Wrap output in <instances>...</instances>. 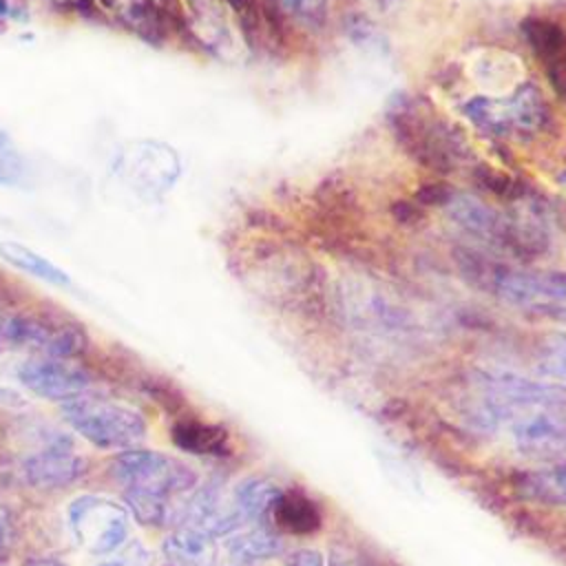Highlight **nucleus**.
Segmentation results:
<instances>
[{"instance_id":"1","label":"nucleus","mask_w":566,"mask_h":566,"mask_svg":"<svg viewBox=\"0 0 566 566\" xmlns=\"http://www.w3.org/2000/svg\"><path fill=\"white\" fill-rule=\"evenodd\" d=\"M478 387L484 422L504 429L522 455L551 460L566 453V385L480 371Z\"/></svg>"},{"instance_id":"2","label":"nucleus","mask_w":566,"mask_h":566,"mask_svg":"<svg viewBox=\"0 0 566 566\" xmlns=\"http://www.w3.org/2000/svg\"><path fill=\"white\" fill-rule=\"evenodd\" d=\"M398 144L422 168L449 175L467 157V146L422 97H400L387 113Z\"/></svg>"},{"instance_id":"3","label":"nucleus","mask_w":566,"mask_h":566,"mask_svg":"<svg viewBox=\"0 0 566 566\" xmlns=\"http://www.w3.org/2000/svg\"><path fill=\"white\" fill-rule=\"evenodd\" d=\"M469 122L502 139L526 142L542 133L551 119V108L533 84L517 86L513 93L502 97H471L462 106Z\"/></svg>"},{"instance_id":"4","label":"nucleus","mask_w":566,"mask_h":566,"mask_svg":"<svg viewBox=\"0 0 566 566\" xmlns=\"http://www.w3.org/2000/svg\"><path fill=\"white\" fill-rule=\"evenodd\" d=\"M66 424L99 449H128L144 440L146 420L117 402L97 396H77L62 405Z\"/></svg>"},{"instance_id":"5","label":"nucleus","mask_w":566,"mask_h":566,"mask_svg":"<svg viewBox=\"0 0 566 566\" xmlns=\"http://www.w3.org/2000/svg\"><path fill=\"white\" fill-rule=\"evenodd\" d=\"M113 473L126 491V497H150L172 502L175 495L186 493L195 486L197 473L172 455L128 449L117 455Z\"/></svg>"},{"instance_id":"6","label":"nucleus","mask_w":566,"mask_h":566,"mask_svg":"<svg viewBox=\"0 0 566 566\" xmlns=\"http://www.w3.org/2000/svg\"><path fill=\"white\" fill-rule=\"evenodd\" d=\"M69 531L91 555L117 551L128 535V511L115 500L102 495H80L66 509Z\"/></svg>"},{"instance_id":"7","label":"nucleus","mask_w":566,"mask_h":566,"mask_svg":"<svg viewBox=\"0 0 566 566\" xmlns=\"http://www.w3.org/2000/svg\"><path fill=\"white\" fill-rule=\"evenodd\" d=\"M493 290L504 303L522 312L566 323V274L562 272H497Z\"/></svg>"},{"instance_id":"8","label":"nucleus","mask_w":566,"mask_h":566,"mask_svg":"<svg viewBox=\"0 0 566 566\" xmlns=\"http://www.w3.org/2000/svg\"><path fill=\"white\" fill-rule=\"evenodd\" d=\"M22 387L46 400H71L86 391L88 376L71 358L35 354L22 360L15 369Z\"/></svg>"},{"instance_id":"9","label":"nucleus","mask_w":566,"mask_h":566,"mask_svg":"<svg viewBox=\"0 0 566 566\" xmlns=\"http://www.w3.org/2000/svg\"><path fill=\"white\" fill-rule=\"evenodd\" d=\"M7 343L33 349L35 354L71 358L84 349V334L69 325L33 316H9Z\"/></svg>"},{"instance_id":"10","label":"nucleus","mask_w":566,"mask_h":566,"mask_svg":"<svg viewBox=\"0 0 566 566\" xmlns=\"http://www.w3.org/2000/svg\"><path fill=\"white\" fill-rule=\"evenodd\" d=\"M82 471H84L82 455L64 438L51 440L49 444L31 453L22 464L24 480L38 489L71 484L82 475Z\"/></svg>"},{"instance_id":"11","label":"nucleus","mask_w":566,"mask_h":566,"mask_svg":"<svg viewBox=\"0 0 566 566\" xmlns=\"http://www.w3.org/2000/svg\"><path fill=\"white\" fill-rule=\"evenodd\" d=\"M106 15L137 38L159 44L170 31V15L159 0H99Z\"/></svg>"},{"instance_id":"12","label":"nucleus","mask_w":566,"mask_h":566,"mask_svg":"<svg viewBox=\"0 0 566 566\" xmlns=\"http://www.w3.org/2000/svg\"><path fill=\"white\" fill-rule=\"evenodd\" d=\"M444 210L469 234L484 239L500 248L504 245V237H506V214L504 212H497L491 206H486L484 201L462 195V192H453V197L449 199Z\"/></svg>"},{"instance_id":"13","label":"nucleus","mask_w":566,"mask_h":566,"mask_svg":"<svg viewBox=\"0 0 566 566\" xmlns=\"http://www.w3.org/2000/svg\"><path fill=\"white\" fill-rule=\"evenodd\" d=\"M268 517L279 531H287L294 535H310L323 524L318 506L296 491H283L270 509Z\"/></svg>"},{"instance_id":"14","label":"nucleus","mask_w":566,"mask_h":566,"mask_svg":"<svg viewBox=\"0 0 566 566\" xmlns=\"http://www.w3.org/2000/svg\"><path fill=\"white\" fill-rule=\"evenodd\" d=\"M212 535L195 526H181L164 542V557L170 566H212Z\"/></svg>"},{"instance_id":"15","label":"nucleus","mask_w":566,"mask_h":566,"mask_svg":"<svg viewBox=\"0 0 566 566\" xmlns=\"http://www.w3.org/2000/svg\"><path fill=\"white\" fill-rule=\"evenodd\" d=\"M0 259L7 261L11 268H15L33 279H40L49 285H57V287L71 285V276L60 265H55L53 261H49L46 256H42L40 252L31 250L24 243H18L11 239H0Z\"/></svg>"},{"instance_id":"16","label":"nucleus","mask_w":566,"mask_h":566,"mask_svg":"<svg viewBox=\"0 0 566 566\" xmlns=\"http://www.w3.org/2000/svg\"><path fill=\"white\" fill-rule=\"evenodd\" d=\"M520 31L533 55L544 64L566 51V31L551 18L528 15L520 22Z\"/></svg>"},{"instance_id":"17","label":"nucleus","mask_w":566,"mask_h":566,"mask_svg":"<svg viewBox=\"0 0 566 566\" xmlns=\"http://www.w3.org/2000/svg\"><path fill=\"white\" fill-rule=\"evenodd\" d=\"M281 548H283L281 537L268 528L234 531L228 539V553L241 564L270 559V557L279 555Z\"/></svg>"},{"instance_id":"18","label":"nucleus","mask_w":566,"mask_h":566,"mask_svg":"<svg viewBox=\"0 0 566 566\" xmlns=\"http://www.w3.org/2000/svg\"><path fill=\"white\" fill-rule=\"evenodd\" d=\"M281 493L283 491L274 482H270L265 478H250L237 486L234 506L239 509V513L243 517L265 520Z\"/></svg>"},{"instance_id":"19","label":"nucleus","mask_w":566,"mask_h":566,"mask_svg":"<svg viewBox=\"0 0 566 566\" xmlns=\"http://www.w3.org/2000/svg\"><path fill=\"white\" fill-rule=\"evenodd\" d=\"M535 367L553 382L566 385V334H551L539 343Z\"/></svg>"},{"instance_id":"20","label":"nucleus","mask_w":566,"mask_h":566,"mask_svg":"<svg viewBox=\"0 0 566 566\" xmlns=\"http://www.w3.org/2000/svg\"><path fill=\"white\" fill-rule=\"evenodd\" d=\"M179 444L195 453H219L226 444V433L219 427L206 424V422H188L179 427V433H175Z\"/></svg>"},{"instance_id":"21","label":"nucleus","mask_w":566,"mask_h":566,"mask_svg":"<svg viewBox=\"0 0 566 566\" xmlns=\"http://www.w3.org/2000/svg\"><path fill=\"white\" fill-rule=\"evenodd\" d=\"M27 164L11 139L0 133V186H15L24 179Z\"/></svg>"},{"instance_id":"22","label":"nucleus","mask_w":566,"mask_h":566,"mask_svg":"<svg viewBox=\"0 0 566 566\" xmlns=\"http://www.w3.org/2000/svg\"><path fill=\"white\" fill-rule=\"evenodd\" d=\"M279 9L287 11L290 15H294L296 20L305 22V24H323L327 18V7L329 0H272Z\"/></svg>"},{"instance_id":"23","label":"nucleus","mask_w":566,"mask_h":566,"mask_svg":"<svg viewBox=\"0 0 566 566\" xmlns=\"http://www.w3.org/2000/svg\"><path fill=\"white\" fill-rule=\"evenodd\" d=\"M475 181L480 184V188L493 192L495 197L513 199V197L520 192V186H515V181H513L509 175L497 172V170H493L491 166H480V168H475Z\"/></svg>"},{"instance_id":"24","label":"nucleus","mask_w":566,"mask_h":566,"mask_svg":"<svg viewBox=\"0 0 566 566\" xmlns=\"http://www.w3.org/2000/svg\"><path fill=\"white\" fill-rule=\"evenodd\" d=\"M453 197V190L449 188V184L444 181H427L422 184L416 192H413V201L420 208H444L449 203V199Z\"/></svg>"},{"instance_id":"25","label":"nucleus","mask_w":566,"mask_h":566,"mask_svg":"<svg viewBox=\"0 0 566 566\" xmlns=\"http://www.w3.org/2000/svg\"><path fill=\"white\" fill-rule=\"evenodd\" d=\"M99 566H153V557L144 544L130 542L128 546L119 548V553H115Z\"/></svg>"},{"instance_id":"26","label":"nucleus","mask_w":566,"mask_h":566,"mask_svg":"<svg viewBox=\"0 0 566 566\" xmlns=\"http://www.w3.org/2000/svg\"><path fill=\"white\" fill-rule=\"evenodd\" d=\"M15 522H13V513L0 502V566L9 562L13 546H15Z\"/></svg>"},{"instance_id":"27","label":"nucleus","mask_w":566,"mask_h":566,"mask_svg":"<svg viewBox=\"0 0 566 566\" xmlns=\"http://www.w3.org/2000/svg\"><path fill=\"white\" fill-rule=\"evenodd\" d=\"M544 66H546V75H548L551 86L566 102V51L559 53L555 60L546 62Z\"/></svg>"},{"instance_id":"28","label":"nucleus","mask_w":566,"mask_h":566,"mask_svg":"<svg viewBox=\"0 0 566 566\" xmlns=\"http://www.w3.org/2000/svg\"><path fill=\"white\" fill-rule=\"evenodd\" d=\"M285 566H325V557L316 548H301L287 557Z\"/></svg>"},{"instance_id":"29","label":"nucleus","mask_w":566,"mask_h":566,"mask_svg":"<svg viewBox=\"0 0 566 566\" xmlns=\"http://www.w3.org/2000/svg\"><path fill=\"white\" fill-rule=\"evenodd\" d=\"M548 482H551V486L555 489V493H557L562 500H566V464H562V467H557L555 471H551Z\"/></svg>"},{"instance_id":"30","label":"nucleus","mask_w":566,"mask_h":566,"mask_svg":"<svg viewBox=\"0 0 566 566\" xmlns=\"http://www.w3.org/2000/svg\"><path fill=\"white\" fill-rule=\"evenodd\" d=\"M51 7H57V9H80L82 4L91 2V0H46Z\"/></svg>"},{"instance_id":"31","label":"nucleus","mask_w":566,"mask_h":566,"mask_svg":"<svg viewBox=\"0 0 566 566\" xmlns=\"http://www.w3.org/2000/svg\"><path fill=\"white\" fill-rule=\"evenodd\" d=\"M7 321H9V316H4L0 312V347L7 343Z\"/></svg>"},{"instance_id":"32","label":"nucleus","mask_w":566,"mask_h":566,"mask_svg":"<svg viewBox=\"0 0 566 566\" xmlns=\"http://www.w3.org/2000/svg\"><path fill=\"white\" fill-rule=\"evenodd\" d=\"M27 566H62L60 562H53V559H33L29 562Z\"/></svg>"},{"instance_id":"33","label":"nucleus","mask_w":566,"mask_h":566,"mask_svg":"<svg viewBox=\"0 0 566 566\" xmlns=\"http://www.w3.org/2000/svg\"><path fill=\"white\" fill-rule=\"evenodd\" d=\"M329 566H358L356 562H349V559H338V557H334L332 562H329Z\"/></svg>"},{"instance_id":"34","label":"nucleus","mask_w":566,"mask_h":566,"mask_svg":"<svg viewBox=\"0 0 566 566\" xmlns=\"http://www.w3.org/2000/svg\"><path fill=\"white\" fill-rule=\"evenodd\" d=\"M557 184H559V186H562V190L566 192V170H562V172L557 175Z\"/></svg>"},{"instance_id":"35","label":"nucleus","mask_w":566,"mask_h":566,"mask_svg":"<svg viewBox=\"0 0 566 566\" xmlns=\"http://www.w3.org/2000/svg\"><path fill=\"white\" fill-rule=\"evenodd\" d=\"M223 566H245V564H241V562H234V564H223Z\"/></svg>"},{"instance_id":"36","label":"nucleus","mask_w":566,"mask_h":566,"mask_svg":"<svg viewBox=\"0 0 566 566\" xmlns=\"http://www.w3.org/2000/svg\"><path fill=\"white\" fill-rule=\"evenodd\" d=\"M159 2H166V0H159Z\"/></svg>"}]
</instances>
